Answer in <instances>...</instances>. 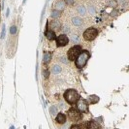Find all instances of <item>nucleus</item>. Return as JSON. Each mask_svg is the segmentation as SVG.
<instances>
[{"label": "nucleus", "mask_w": 129, "mask_h": 129, "mask_svg": "<svg viewBox=\"0 0 129 129\" xmlns=\"http://www.w3.org/2000/svg\"><path fill=\"white\" fill-rule=\"evenodd\" d=\"M55 121L59 124H64L66 122V115L62 113H56V117H55Z\"/></svg>", "instance_id": "obj_8"}, {"label": "nucleus", "mask_w": 129, "mask_h": 129, "mask_svg": "<svg viewBox=\"0 0 129 129\" xmlns=\"http://www.w3.org/2000/svg\"><path fill=\"white\" fill-rule=\"evenodd\" d=\"M72 23L75 26H81V24H82V19H81L80 16H74L72 18Z\"/></svg>", "instance_id": "obj_14"}, {"label": "nucleus", "mask_w": 129, "mask_h": 129, "mask_svg": "<svg viewBox=\"0 0 129 129\" xmlns=\"http://www.w3.org/2000/svg\"><path fill=\"white\" fill-rule=\"evenodd\" d=\"M88 11L90 14H95V8L92 6V5H89L88 6Z\"/></svg>", "instance_id": "obj_23"}, {"label": "nucleus", "mask_w": 129, "mask_h": 129, "mask_svg": "<svg viewBox=\"0 0 129 129\" xmlns=\"http://www.w3.org/2000/svg\"><path fill=\"white\" fill-rule=\"evenodd\" d=\"M65 2L63 0H58V1H56V3H55V9L56 10H58V11H63L65 9Z\"/></svg>", "instance_id": "obj_12"}, {"label": "nucleus", "mask_w": 129, "mask_h": 129, "mask_svg": "<svg viewBox=\"0 0 129 129\" xmlns=\"http://www.w3.org/2000/svg\"><path fill=\"white\" fill-rule=\"evenodd\" d=\"M47 1H48H48H49V0H47Z\"/></svg>", "instance_id": "obj_34"}, {"label": "nucleus", "mask_w": 129, "mask_h": 129, "mask_svg": "<svg viewBox=\"0 0 129 129\" xmlns=\"http://www.w3.org/2000/svg\"><path fill=\"white\" fill-rule=\"evenodd\" d=\"M99 100H100V98L99 96H97V95H94V94H92V95H89L88 98H87V101H88V103L89 104H96L99 102Z\"/></svg>", "instance_id": "obj_13"}, {"label": "nucleus", "mask_w": 129, "mask_h": 129, "mask_svg": "<svg viewBox=\"0 0 129 129\" xmlns=\"http://www.w3.org/2000/svg\"><path fill=\"white\" fill-rule=\"evenodd\" d=\"M50 29L51 30H59V29H61L60 27H61V23L59 22V20H51L50 21Z\"/></svg>", "instance_id": "obj_10"}, {"label": "nucleus", "mask_w": 129, "mask_h": 129, "mask_svg": "<svg viewBox=\"0 0 129 129\" xmlns=\"http://www.w3.org/2000/svg\"><path fill=\"white\" fill-rule=\"evenodd\" d=\"M61 15V13H60V11H58V10H52L51 11V13H50V16H51V18H58L59 16Z\"/></svg>", "instance_id": "obj_16"}, {"label": "nucleus", "mask_w": 129, "mask_h": 129, "mask_svg": "<svg viewBox=\"0 0 129 129\" xmlns=\"http://www.w3.org/2000/svg\"><path fill=\"white\" fill-rule=\"evenodd\" d=\"M55 39H56V46L57 47H65L69 43V38L65 34H60Z\"/></svg>", "instance_id": "obj_7"}, {"label": "nucleus", "mask_w": 129, "mask_h": 129, "mask_svg": "<svg viewBox=\"0 0 129 129\" xmlns=\"http://www.w3.org/2000/svg\"><path fill=\"white\" fill-rule=\"evenodd\" d=\"M49 113H50V115H51V116L56 115V113H57V108H56L55 106H51V107L49 108Z\"/></svg>", "instance_id": "obj_18"}, {"label": "nucleus", "mask_w": 129, "mask_h": 129, "mask_svg": "<svg viewBox=\"0 0 129 129\" xmlns=\"http://www.w3.org/2000/svg\"><path fill=\"white\" fill-rule=\"evenodd\" d=\"M51 56H52L51 52L46 51V52L44 53V55H43V63H44V64H48V63H49V61L51 60Z\"/></svg>", "instance_id": "obj_11"}, {"label": "nucleus", "mask_w": 129, "mask_h": 129, "mask_svg": "<svg viewBox=\"0 0 129 129\" xmlns=\"http://www.w3.org/2000/svg\"><path fill=\"white\" fill-rule=\"evenodd\" d=\"M5 33H6V26H5V24H3L2 25V31H1V37H0L2 40L5 38Z\"/></svg>", "instance_id": "obj_21"}, {"label": "nucleus", "mask_w": 129, "mask_h": 129, "mask_svg": "<svg viewBox=\"0 0 129 129\" xmlns=\"http://www.w3.org/2000/svg\"><path fill=\"white\" fill-rule=\"evenodd\" d=\"M51 72L53 74H59V72H61V67L59 65H54L51 69Z\"/></svg>", "instance_id": "obj_17"}, {"label": "nucleus", "mask_w": 129, "mask_h": 129, "mask_svg": "<svg viewBox=\"0 0 129 129\" xmlns=\"http://www.w3.org/2000/svg\"><path fill=\"white\" fill-rule=\"evenodd\" d=\"M67 115L69 117V119L71 121H79L81 119V113L79 110L75 109V108H70L68 111H67Z\"/></svg>", "instance_id": "obj_4"}, {"label": "nucleus", "mask_w": 129, "mask_h": 129, "mask_svg": "<svg viewBox=\"0 0 129 129\" xmlns=\"http://www.w3.org/2000/svg\"><path fill=\"white\" fill-rule=\"evenodd\" d=\"M25 2H26V0H23V4H24V3H25Z\"/></svg>", "instance_id": "obj_32"}, {"label": "nucleus", "mask_w": 129, "mask_h": 129, "mask_svg": "<svg viewBox=\"0 0 129 129\" xmlns=\"http://www.w3.org/2000/svg\"><path fill=\"white\" fill-rule=\"evenodd\" d=\"M65 4H67V5H69V6H72V5H74V0H65L64 1Z\"/></svg>", "instance_id": "obj_25"}, {"label": "nucleus", "mask_w": 129, "mask_h": 129, "mask_svg": "<svg viewBox=\"0 0 129 129\" xmlns=\"http://www.w3.org/2000/svg\"><path fill=\"white\" fill-rule=\"evenodd\" d=\"M0 22H1V19H0Z\"/></svg>", "instance_id": "obj_35"}, {"label": "nucleus", "mask_w": 129, "mask_h": 129, "mask_svg": "<svg viewBox=\"0 0 129 129\" xmlns=\"http://www.w3.org/2000/svg\"><path fill=\"white\" fill-rule=\"evenodd\" d=\"M9 14H10V9L8 8L7 9V13H6V16H9Z\"/></svg>", "instance_id": "obj_31"}, {"label": "nucleus", "mask_w": 129, "mask_h": 129, "mask_svg": "<svg viewBox=\"0 0 129 129\" xmlns=\"http://www.w3.org/2000/svg\"><path fill=\"white\" fill-rule=\"evenodd\" d=\"M82 126L81 125H72L71 128H81Z\"/></svg>", "instance_id": "obj_28"}, {"label": "nucleus", "mask_w": 129, "mask_h": 129, "mask_svg": "<svg viewBox=\"0 0 129 129\" xmlns=\"http://www.w3.org/2000/svg\"><path fill=\"white\" fill-rule=\"evenodd\" d=\"M72 41H73V43L78 44L80 40H79V37H78L77 35H73V36H72Z\"/></svg>", "instance_id": "obj_22"}, {"label": "nucleus", "mask_w": 129, "mask_h": 129, "mask_svg": "<svg viewBox=\"0 0 129 129\" xmlns=\"http://www.w3.org/2000/svg\"><path fill=\"white\" fill-rule=\"evenodd\" d=\"M82 36H83V39H84L85 41H88V42L93 41L97 36H98V29L95 28V27H89V28H87V29L83 32V35H82Z\"/></svg>", "instance_id": "obj_3"}, {"label": "nucleus", "mask_w": 129, "mask_h": 129, "mask_svg": "<svg viewBox=\"0 0 129 129\" xmlns=\"http://www.w3.org/2000/svg\"><path fill=\"white\" fill-rule=\"evenodd\" d=\"M119 1V3L121 4V5H124L125 4V0H118Z\"/></svg>", "instance_id": "obj_30"}, {"label": "nucleus", "mask_w": 129, "mask_h": 129, "mask_svg": "<svg viewBox=\"0 0 129 129\" xmlns=\"http://www.w3.org/2000/svg\"><path fill=\"white\" fill-rule=\"evenodd\" d=\"M77 12L81 15V16H84L86 14V8L83 5H79L77 7Z\"/></svg>", "instance_id": "obj_15"}, {"label": "nucleus", "mask_w": 129, "mask_h": 129, "mask_svg": "<svg viewBox=\"0 0 129 129\" xmlns=\"http://www.w3.org/2000/svg\"><path fill=\"white\" fill-rule=\"evenodd\" d=\"M63 31H64L65 33H66V32L68 33V32H69V31H70V29H69V27H68V26H65V27H64V29H63Z\"/></svg>", "instance_id": "obj_29"}, {"label": "nucleus", "mask_w": 129, "mask_h": 129, "mask_svg": "<svg viewBox=\"0 0 129 129\" xmlns=\"http://www.w3.org/2000/svg\"><path fill=\"white\" fill-rule=\"evenodd\" d=\"M77 109L81 113H88V103L84 99H79L77 102Z\"/></svg>", "instance_id": "obj_6"}, {"label": "nucleus", "mask_w": 129, "mask_h": 129, "mask_svg": "<svg viewBox=\"0 0 129 129\" xmlns=\"http://www.w3.org/2000/svg\"><path fill=\"white\" fill-rule=\"evenodd\" d=\"M89 58H90V53H89V51H88V50H81V52H80V54L77 56V58L74 60L76 67L79 68V69L83 68V67L86 65V63H87V61H88Z\"/></svg>", "instance_id": "obj_1"}, {"label": "nucleus", "mask_w": 129, "mask_h": 129, "mask_svg": "<svg viewBox=\"0 0 129 129\" xmlns=\"http://www.w3.org/2000/svg\"><path fill=\"white\" fill-rule=\"evenodd\" d=\"M63 97H64L65 101L70 105L76 104V102L80 99V95H79V93H78V91L76 89L66 90L64 92V94H63Z\"/></svg>", "instance_id": "obj_2"}, {"label": "nucleus", "mask_w": 129, "mask_h": 129, "mask_svg": "<svg viewBox=\"0 0 129 129\" xmlns=\"http://www.w3.org/2000/svg\"><path fill=\"white\" fill-rule=\"evenodd\" d=\"M81 46L76 45V46L72 47V48L68 50V52H67L68 59H69L70 61H74V60L77 58V56L80 54V52H81Z\"/></svg>", "instance_id": "obj_5"}, {"label": "nucleus", "mask_w": 129, "mask_h": 129, "mask_svg": "<svg viewBox=\"0 0 129 129\" xmlns=\"http://www.w3.org/2000/svg\"><path fill=\"white\" fill-rule=\"evenodd\" d=\"M0 10H1V5H0Z\"/></svg>", "instance_id": "obj_33"}, {"label": "nucleus", "mask_w": 129, "mask_h": 129, "mask_svg": "<svg viewBox=\"0 0 129 129\" xmlns=\"http://www.w3.org/2000/svg\"><path fill=\"white\" fill-rule=\"evenodd\" d=\"M117 5H118V3H117V1H116V0H110V1L108 2V6L113 7V8H115Z\"/></svg>", "instance_id": "obj_19"}, {"label": "nucleus", "mask_w": 129, "mask_h": 129, "mask_svg": "<svg viewBox=\"0 0 129 129\" xmlns=\"http://www.w3.org/2000/svg\"><path fill=\"white\" fill-rule=\"evenodd\" d=\"M59 60L61 61V62H63L65 64H67V62H68V60H67V58L65 57V56H61L60 58H59Z\"/></svg>", "instance_id": "obj_27"}, {"label": "nucleus", "mask_w": 129, "mask_h": 129, "mask_svg": "<svg viewBox=\"0 0 129 129\" xmlns=\"http://www.w3.org/2000/svg\"><path fill=\"white\" fill-rule=\"evenodd\" d=\"M117 15H118V12H117L115 9H114V10H113V11L111 12V14H110V16H116Z\"/></svg>", "instance_id": "obj_26"}, {"label": "nucleus", "mask_w": 129, "mask_h": 129, "mask_svg": "<svg viewBox=\"0 0 129 129\" xmlns=\"http://www.w3.org/2000/svg\"><path fill=\"white\" fill-rule=\"evenodd\" d=\"M17 31V27H16V25H13V26H11V28H10V34L11 35H15Z\"/></svg>", "instance_id": "obj_20"}, {"label": "nucleus", "mask_w": 129, "mask_h": 129, "mask_svg": "<svg viewBox=\"0 0 129 129\" xmlns=\"http://www.w3.org/2000/svg\"><path fill=\"white\" fill-rule=\"evenodd\" d=\"M45 36L47 37V39L49 40V41H53V40H55V38H56L55 33H54L53 30H51V29H47L46 32H45Z\"/></svg>", "instance_id": "obj_9"}, {"label": "nucleus", "mask_w": 129, "mask_h": 129, "mask_svg": "<svg viewBox=\"0 0 129 129\" xmlns=\"http://www.w3.org/2000/svg\"><path fill=\"white\" fill-rule=\"evenodd\" d=\"M48 75H49V72H48V70H47V69H45V70L43 69V76H44L46 79L48 78Z\"/></svg>", "instance_id": "obj_24"}]
</instances>
